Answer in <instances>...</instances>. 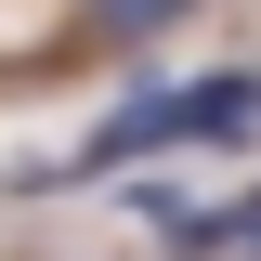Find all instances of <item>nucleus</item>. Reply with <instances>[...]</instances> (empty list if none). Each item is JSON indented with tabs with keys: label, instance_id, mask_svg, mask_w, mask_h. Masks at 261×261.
<instances>
[{
	"label": "nucleus",
	"instance_id": "obj_1",
	"mask_svg": "<svg viewBox=\"0 0 261 261\" xmlns=\"http://www.w3.org/2000/svg\"><path fill=\"white\" fill-rule=\"evenodd\" d=\"M92 13V39H157V27H183L196 0H79Z\"/></svg>",
	"mask_w": 261,
	"mask_h": 261
},
{
	"label": "nucleus",
	"instance_id": "obj_2",
	"mask_svg": "<svg viewBox=\"0 0 261 261\" xmlns=\"http://www.w3.org/2000/svg\"><path fill=\"white\" fill-rule=\"evenodd\" d=\"M222 261H261V196H235V235H222Z\"/></svg>",
	"mask_w": 261,
	"mask_h": 261
}]
</instances>
